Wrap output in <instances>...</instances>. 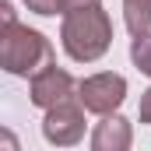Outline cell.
<instances>
[{
	"mask_svg": "<svg viewBox=\"0 0 151 151\" xmlns=\"http://www.w3.org/2000/svg\"><path fill=\"white\" fill-rule=\"evenodd\" d=\"M77 99H81V106L88 113L109 116L127 99V81H123V74H113V70L91 74V77H84V81H77Z\"/></svg>",
	"mask_w": 151,
	"mask_h": 151,
	"instance_id": "cell-3",
	"label": "cell"
},
{
	"mask_svg": "<svg viewBox=\"0 0 151 151\" xmlns=\"http://www.w3.org/2000/svg\"><path fill=\"white\" fill-rule=\"evenodd\" d=\"M130 60L137 63V70H144L151 77V32L134 35V42H130Z\"/></svg>",
	"mask_w": 151,
	"mask_h": 151,
	"instance_id": "cell-8",
	"label": "cell"
},
{
	"mask_svg": "<svg viewBox=\"0 0 151 151\" xmlns=\"http://www.w3.org/2000/svg\"><path fill=\"white\" fill-rule=\"evenodd\" d=\"M60 42H63L67 56L77 60V63H91V60L106 56V49L113 46V21H109V14L102 11V4L63 14Z\"/></svg>",
	"mask_w": 151,
	"mask_h": 151,
	"instance_id": "cell-1",
	"label": "cell"
},
{
	"mask_svg": "<svg viewBox=\"0 0 151 151\" xmlns=\"http://www.w3.org/2000/svg\"><path fill=\"white\" fill-rule=\"evenodd\" d=\"M130 141H134L130 123H127L123 116H116V113L102 116V123H99L95 134H91V148L95 151H127Z\"/></svg>",
	"mask_w": 151,
	"mask_h": 151,
	"instance_id": "cell-6",
	"label": "cell"
},
{
	"mask_svg": "<svg viewBox=\"0 0 151 151\" xmlns=\"http://www.w3.org/2000/svg\"><path fill=\"white\" fill-rule=\"evenodd\" d=\"M25 4L35 14H60V0H25Z\"/></svg>",
	"mask_w": 151,
	"mask_h": 151,
	"instance_id": "cell-9",
	"label": "cell"
},
{
	"mask_svg": "<svg viewBox=\"0 0 151 151\" xmlns=\"http://www.w3.org/2000/svg\"><path fill=\"white\" fill-rule=\"evenodd\" d=\"M123 21L130 35L151 32V0H123Z\"/></svg>",
	"mask_w": 151,
	"mask_h": 151,
	"instance_id": "cell-7",
	"label": "cell"
},
{
	"mask_svg": "<svg viewBox=\"0 0 151 151\" xmlns=\"http://www.w3.org/2000/svg\"><path fill=\"white\" fill-rule=\"evenodd\" d=\"M49 63H53V46L42 32L28 28V25H18V21L0 25V67L7 74L32 77Z\"/></svg>",
	"mask_w": 151,
	"mask_h": 151,
	"instance_id": "cell-2",
	"label": "cell"
},
{
	"mask_svg": "<svg viewBox=\"0 0 151 151\" xmlns=\"http://www.w3.org/2000/svg\"><path fill=\"white\" fill-rule=\"evenodd\" d=\"M141 123H151V88L141 95Z\"/></svg>",
	"mask_w": 151,
	"mask_h": 151,
	"instance_id": "cell-11",
	"label": "cell"
},
{
	"mask_svg": "<svg viewBox=\"0 0 151 151\" xmlns=\"http://www.w3.org/2000/svg\"><path fill=\"white\" fill-rule=\"evenodd\" d=\"M42 137L56 148H70L84 137V106L81 99H67L53 109H46V119H42Z\"/></svg>",
	"mask_w": 151,
	"mask_h": 151,
	"instance_id": "cell-4",
	"label": "cell"
},
{
	"mask_svg": "<svg viewBox=\"0 0 151 151\" xmlns=\"http://www.w3.org/2000/svg\"><path fill=\"white\" fill-rule=\"evenodd\" d=\"M102 0H60V14H70V11H81V7H95Z\"/></svg>",
	"mask_w": 151,
	"mask_h": 151,
	"instance_id": "cell-10",
	"label": "cell"
},
{
	"mask_svg": "<svg viewBox=\"0 0 151 151\" xmlns=\"http://www.w3.org/2000/svg\"><path fill=\"white\" fill-rule=\"evenodd\" d=\"M74 91H77V81L67 70H60L56 63H49L39 74H32V84H28L32 106H39V109H53V106L67 102V99H74Z\"/></svg>",
	"mask_w": 151,
	"mask_h": 151,
	"instance_id": "cell-5",
	"label": "cell"
}]
</instances>
